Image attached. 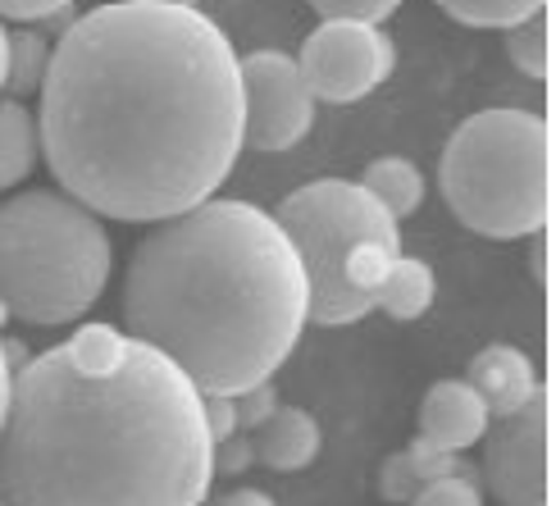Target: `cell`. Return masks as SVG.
<instances>
[{
	"mask_svg": "<svg viewBox=\"0 0 556 506\" xmlns=\"http://www.w3.org/2000/svg\"><path fill=\"white\" fill-rule=\"evenodd\" d=\"M242 114V60L215 18L114 0L55 41L37 132L60 192L105 219L160 224L233 174Z\"/></svg>",
	"mask_w": 556,
	"mask_h": 506,
	"instance_id": "1",
	"label": "cell"
},
{
	"mask_svg": "<svg viewBox=\"0 0 556 506\" xmlns=\"http://www.w3.org/2000/svg\"><path fill=\"white\" fill-rule=\"evenodd\" d=\"M211 456L201 388L128 329L83 325L14 375L0 506H201Z\"/></svg>",
	"mask_w": 556,
	"mask_h": 506,
	"instance_id": "2",
	"label": "cell"
},
{
	"mask_svg": "<svg viewBox=\"0 0 556 506\" xmlns=\"http://www.w3.org/2000/svg\"><path fill=\"white\" fill-rule=\"evenodd\" d=\"M306 319V265L283 224L251 201H201L160 219L124 279L128 333L219 397L274 379Z\"/></svg>",
	"mask_w": 556,
	"mask_h": 506,
	"instance_id": "3",
	"label": "cell"
},
{
	"mask_svg": "<svg viewBox=\"0 0 556 506\" xmlns=\"http://www.w3.org/2000/svg\"><path fill=\"white\" fill-rule=\"evenodd\" d=\"M114 246L97 211L68 192H23L0 205V296L28 325H74L101 302Z\"/></svg>",
	"mask_w": 556,
	"mask_h": 506,
	"instance_id": "4",
	"label": "cell"
},
{
	"mask_svg": "<svg viewBox=\"0 0 556 506\" xmlns=\"http://www.w3.org/2000/svg\"><path fill=\"white\" fill-rule=\"evenodd\" d=\"M452 215L470 233L511 242L552 219V128L539 110H479L443 147L438 165Z\"/></svg>",
	"mask_w": 556,
	"mask_h": 506,
	"instance_id": "5",
	"label": "cell"
},
{
	"mask_svg": "<svg viewBox=\"0 0 556 506\" xmlns=\"http://www.w3.org/2000/svg\"><path fill=\"white\" fill-rule=\"evenodd\" d=\"M278 224L292 238L301 265H306V283H311V319L315 325H352L365 319V311L352 302V292L342 283V269L352 246L375 238L402 251V228L383 205L369 197L361 182L346 178H319L296 188L278 205Z\"/></svg>",
	"mask_w": 556,
	"mask_h": 506,
	"instance_id": "6",
	"label": "cell"
},
{
	"mask_svg": "<svg viewBox=\"0 0 556 506\" xmlns=\"http://www.w3.org/2000/svg\"><path fill=\"white\" fill-rule=\"evenodd\" d=\"M392 64H397L392 37L375 28V23H346V18H324L296 55V68L306 78L311 97L329 105H352L369 97L375 87L388 83Z\"/></svg>",
	"mask_w": 556,
	"mask_h": 506,
	"instance_id": "7",
	"label": "cell"
},
{
	"mask_svg": "<svg viewBox=\"0 0 556 506\" xmlns=\"http://www.w3.org/2000/svg\"><path fill=\"white\" fill-rule=\"evenodd\" d=\"M547 439L552 402L539 388L516 416H502L483 433V479L502 506H547Z\"/></svg>",
	"mask_w": 556,
	"mask_h": 506,
	"instance_id": "8",
	"label": "cell"
},
{
	"mask_svg": "<svg viewBox=\"0 0 556 506\" xmlns=\"http://www.w3.org/2000/svg\"><path fill=\"white\" fill-rule=\"evenodd\" d=\"M242 142L256 151H288L315 124V97L283 51H251L242 60Z\"/></svg>",
	"mask_w": 556,
	"mask_h": 506,
	"instance_id": "9",
	"label": "cell"
},
{
	"mask_svg": "<svg viewBox=\"0 0 556 506\" xmlns=\"http://www.w3.org/2000/svg\"><path fill=\"white\" fill-rule=\"evenodd\" d=\"M493 416L466 379H438L420 402V443L438 452H466L489 433Z\"/></svg>",
	"mask_w": 556,
	"mask_h": 506,
	"instance_id": "10",
	"label": "cell"
},
{
	"mask_svg": "<svg viewBox=\"0 0 556 506\" xmlns=\"http://www.w3.org/2000/svg\"><path fill=\"white\" fill-rule=\"evenodd\" d=\"M466 383L483 397L493 420L516 416V410L543 388L539 375H534V360H529L520 347H506V342H493V347H483L470 360Z\"/></svg>",
	"mask_w": 556,
	"mask_h": 506,
	"instance_id": "11",
	"label": "cell"
},
{
	"mask_svg": "<svg viewBox=\"0 0 556 506\" xmlns=\"http://www.w3.org/2000/svg\"><path fill=\"white\" fill-rule=\"evenodd\" d=\"M256 461L278 470V475H296V470H306L315 456H319V425L311 410H301V406H278L274 416L256 429Z\"/></svg>",
	"mask_w": 556,
	"mask_h": 506,
	"instance_id": "12",
	"label": "cell"
},
{
	"mask_svg": "<svg viewBox=\"0 0 556 506\" xmlns=\"http://www.w3.org/2000/svg\"><path fill=\"white\" fill-rule=\"evenodd\" d=\"M37 160H41L37 114L14 97H0V192L28 178Z\"/></svg>",
	"mask_w": 556,
	"mask_h": 506,
	"instance_id": "13",
	"label": "cell"
},
{
	"mask_svg": "<svg viewBox=\"0 0 556 506\" xmlns=\"http://www.w3.org/2000/svg\"><path fill=\"white\" fill-rule=\"evenodd\" d=\"M361 188L375 197L392 219H406L425 205V174L410 165L406 155H379L369 160V169L361 174Z\"/></svg>",
	"mask_w": 556,
	"mask_h": 506,
	"instance_id": "14",
	"label": "cell"
},
{
	"mask_svg": "<svg viewBox=\"0 0 556 506\" xmlns=\"http://www.w3.org/2000/svg\"><path fill=\"white\" fill-rule=\"evenodd\" d=\"M433 269L415 256H392L388 274H383V288L375 296V311L392 315V319H420L433 306Z\"/></svg>",
	"mask_w": 556,
	"mask_h": 506,
	"instance_id": "15",
	"label": "cell"
},
{
	"mask_svg": "<svg viewBox=\"0 0 556 506\" xmlns=\"http://www.w3.org/2000/svg\"><path fill=\"white\" fill-rule=\"evenodd\" d=\"M51 37H41L37 28H18L10 33V60H5V91L14 101L33 97L46 83V68H51Z\"/></svg>",
	"mask_w": 556,
	"mask_h": 506,
	"instance_id": "16",
	"label": "cell"
},
{
	"mask_svg": "<svg viewBox=\"0 0 556 506\" xmlns=\"http://www.w3.org/2000/svg\"><path fill=\"white\" fill-rule=\"evenodd\" d=\"M506 55H511V64L520 74L539 78V83L547 78V68H552V18H547V10L520 18L516 28H506Z\"/></svg>",
	"mask_w": 556,
	"mask_h": 506,
	"instance_id": "17",
	"label": "cell"
},
{
	"mask_svg": "<svg viewBox=\"0 0 556 506\" xmlns=\"http://www.w3.org/2000/svg\"><path fill=\"white\" fill-rule=\"evenodd\" d=\"M438 5L470 28H516L520 18L547 10V0H438Z\"/></svg>",
	"mask_w": 556,
	"mask_h": 506,
	"instance_id": "18",
	"label": "cell"
},
{
	"mask_svg": "<svg viewBox=\"0 0 556 506\" xmlns=\"http://www.w3.org/2000/svg\"><path fill=\"white\" fill-rule=\"evenodd\" d=\"M406 506H483V489H479V470L460 461L456 475L429 479V484L415 493Z\"/></svg>",
	"mask_w": 556,
	"mask_h": 506,
	"instance_id": "19",
	"label": "cell"
},
{
	"mask_svg": "<svg viewBox=\"0 0 556 506\" xmlns=\"http://www.w3.org/2000/svg\"><path fill=\"white\" fill-rule=\"evenodd\" d=\"M324 18H346V23H379L402 5V0H311Z\"/></svg>",
	"mask_w": 556,
	"mask_h": 506,
	"instance_id": "20",
	"label": "cell"
},
{
	"mask_svg": "<svg viewBox=\"0 0 556 506\" xmlns=\"http://www.w3.org/2000/svg\"><path fill=\"white\" fill-rule=\"evenodd\" d=\"M406 461H410L415 479H420V489L429 484V479H443V475H456V470H460V456H456V452H438V447H429V443H420V439L406 447Z\"/></svg>",
	"mask_w": 556,
	"mask_h": 506,
	"instance_id": "21",
	"label": "cell"
},
{
	"mask_svg": "<svg viewBox=\"0 0 556 506\" xmlns=\"http://www.w3.org/2000/svg\"><path fill=\"white\" fill-rule=\"evenodd\" d=\"M211 466H215V479H233V475H247L251 466H256V443L242 439V429L233 433V439H219L215 443V456H211Z\"/></svg>",
	"mask_w": 556,
	"mask_h": 506,
	"instance_id": "22",
	"label": "cell"
},
{
	"mask_svg": "<svg viewBox=\"0 0 556 506\" xmlns=\"http://www.w3.org/2000/svg\"><path fill=\"white\" fill-rule=\"evenodd\" d=\"M233 402H238V429H261L278 410V388L265 379L256 388H247V393H238Z\"/></svg>",
	"mask_w": 556,
	"mask_h": 506,
	"instance_id": "23",
	"label": "cell"
},
{
	"mask_svg": "<svg viewBox=\"0 0 556 506\" xmlns=\"http://www.w3.org/2000/svg\"><path fill=\"white\" fill-rule=\"evenodd\" d=\"M379 493H383L388 502H410L415 493H420V479H415V470H410V461H406V452L388 456V461L379 466Z\"/></svg>",
	"mask_w": 556,
	"mask_h": 506,
	"instance_id": "24",
	"label": "cell"
},
{
	"mask_svg": "<svg viewBox=\"0 0 556 506\" xmlns=\"http://www.w3.org/2000/svg\"><path fill=\"white\" fill-rule=\"evenodd\" d=\"M201 406H205V429L211 439H233L238 433V402L233 397H219V393H201Z\"/></svg>",
	"mask_w": 556,
	"mask_h": 506,
	"instance_id": "25",
	"label": "cell"
},
{
	"mask_svg": "<svg viewBox=\"0 0 556 506\" xmlns=\"http://www.w3.org/2000/svg\"><path fill=\"white\" fill-rule=\"evenodd\" d=\"M74 0H0V18H14V23H37L51 10H64Z\"/></svg>",
	"mask_w": 556,
	"mask_h": 506,
	"instance_id": "26",
	"label": "cell"
},
{
	"mask_svg": "<svg viewBox=\"0 0 556 506\" xmlns=\"http://www.w3.org/2000/svg\"><path fill=\"white\" fill-rule=\"evenodd\" d=\"M74 23H78L74 5H64V10H51L46 18H37V33H41V37H55V41H60L68 28H74Z\"/></svg>",
	"mask_w": 556,
	"mask_h": 506,
	"instance_id": "27",
	"label": "cell"
},
{
	"mask_svg": "<svg viewBox=\"0 0 556 506\" xmlns=\"http://www.w3.org/2000/svg\"><path fill=\"white\" fill-rule=\"evenodd\" d=\"M10 397H14V370L5 365V352H0V433H5L10 420Z\"/></svg>",
	"mask_w": 556,
	"mask_h": 506,
	"instance_id": "28",
	"label": "cell"
},
{
	"mask_svg": "<svg viewBox=\"0 0 556 506\" xmlns=\"http://www.w3.org/2000/svg\"><path fill=\"white\" fill-rule=\"evenodd\" d=\"M215 506H274V502L261 489H233V493H224Z\"/></svg>",
	"mask_w": 556,
	"mask_h": 506,
	"instance_id": "29",
	"label": "cell"
},
{
	"mask_svg": "<svg viewBox=\"0 0 556 506\" xmlns=\"http://www.w3.org/2000/svg\"><path fill=\"white\" fill-rule=\"evenodd\" d=\"M547 256H552V246H547V228H543V233H534V256H529V269H534L539 283H547Z\"/></svg>",
	"mask_w": 556,
	"mask_h": 506,
	"instance_id": "30",
	"label": "cell"
},
{
	"mask_svg": "<svg viewBox=\"0 0 556 506\" xmlns=\"http://www.w3.org/2000/svg\"><path fill=\"white\" fill-rule=\"evenodd\" d=\"M0 352H5V365H10V370L18 375L23 370V365H28L33 356H28V347H23V342H0Z\"/></svg>",
	"mask_w": 556,
	"mask_h": 506,
	"instance_id": "31",
	"label": "cell"
},
{
	"mask_svg": "<svg viewBox=\"0 0 556 506\" xmlns=\"http://www.w3.org/2000/svg\"><path fill=\"white\" fill-rule=\"evenodd\" d=\"M5 60H10V33L0 23V91H5Z\"/></svg>",
	"mask_w": 556,
	"mask_h": 506,
	"instance_id": "32",
	"label": "cell"
},
{
	"mask_svg": "<svg viewBox=\"0 0 556 506\" xmlns=\"http://www.w3.org/2000/svg\"><path fill=\"white\" fill-rule=\"evenodd\" d=\"M10 319H14V311L5 306V296H0V329H5V325H10Z\"/></svg>",
	"mask_w": 556,
	"mask_h": 506,
	"instance_id": "33",
	"label": "cell"
},
{
	"mask_svg": "<svg viewBox=\"0 0 556 506\" xmlns=\"http://www.w3.org/2000/svg\"><path fill=\"white\" fill-rule=\"evenodd\" d=\"M165 5H192L197 10V0H165Z\"/></svg>",
	"mask_w": 556,
	"mask_h": 506,
	"instance_id": "34",
	"label": "cell"
}]
</instances>
